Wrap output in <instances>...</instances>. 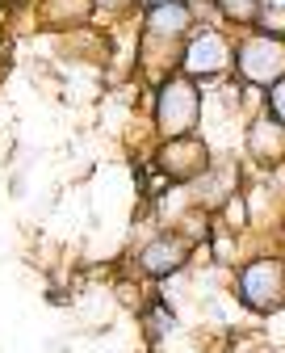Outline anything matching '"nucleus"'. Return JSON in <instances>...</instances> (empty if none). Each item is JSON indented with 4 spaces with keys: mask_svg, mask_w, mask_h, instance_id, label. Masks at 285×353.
Masks as SVG:
<instances>
[{
    "mask_svg": "<svg viewBox=\"0 0 285 353\" xmlns=\"http://www.w3.org/2000/svg\"><path fill=\"white\" fill-rule=\"evenodd\" d=\"M189 26V13H184V5H164V9H151V30L156 34H180Z\"/></svg>",
    "mask_w": 285,
    "mask_h": 353,
    "instance_id": "obj_7",
    "label": "nucleus"
},
{
    "mask_svg": "<svg viewBox=\"0 0 285 353\" xmlns=\"http://www.w3.org/2000/svg\"><path fill=\"white\" fill-rule=\"evenodd\" d=\"M226 63H231V51H226V42L218 34H198L189 42V51H184V68L193 76H214Z\"/></svg>",
    "mask_w": 285,
    "mask_h": 353,
    "instance_id": "obj_4",
    "label": "nucleus"
},
{
    "mask_svg": "<svg viewBox=\"0 0 285 353\" xmlns=\"http://www.w3.org/2000/svg\"><path fill=\"white\" fill-rule=\"evenodd\" d=\"M240 294L256 312H273L285 299V265L281 261H256L252 270L240 278Z\"/></svg>",
    "mask_w": 285,
    "mask_h": 353,
    "instance_id": "obj_1",
    "label": "nucleus"
},
{
    "mask_svg": "<svg viewBox=\"0 0 285 353\" xmlns=\"http://www.w3.org/2000/svg\"><path fill=\"white\" fill-rule=\"evenodd\" d=\"M206 164V156H202V143H172L168 148V168L176 172V176H198V168Z\"/></svg>",
    "mask_w": 285,
    "mask_h": 353,
    "instance_id": "obj_6",
    "label": "nucleus"
},
{
    "mask_svg": "<svg viewBox=\"0 0 285 353\" xmlns=\"http://www.w3.org/2000/svg\"><path fill=\"white\" fill-rule=\"evenodd\" d=\"M273 110H277V118L285 122V80H281V84H273Z\"/></svg>",
    "mask_w": 285,
    "mask_h": 353,
    "instance_id": "obj_9",
    "label": "nucleus"
},
{
    "mask_svg": "<svg viewBox=\"0 0 285 353\" xmlns=\"http://www.w3.org/2000/svg\"><path fill=\"white\" fill-rule=\"evenodd\" d=\"M142 270L147 274H156V278H164V274H172V270H180V261H184V244L180 240H172V236H160V240H151L147 248H142Z\"/></svg>",
    "mask_w": 285,
    "mask_h": 353,
    "instance_id": "obj_5",
    "label": "nucleus"
},
{
    "mask_svg": "<svg viewBox=\"0 0 285 353\" xmlns=\"http://www.w3.org/2000/svg\"><path fill=\"white\" fill-rule=\"evenodd\" d=\"M198 122V88L189 80H168L160 93V126L164 135H184Z\"/></svg>",
    "mask_w": 285,
    "mask_h": 353,
    "instance_id": "obj_2",
    "label": "nucleus"
},
{
    "mask_svg": "<svg viewBox=\"0 0 285 353\" xmlns=\"http://www.w3.org/2000/svg\"><path fill=\"white\" fill-rule=\"evenodd\" d=\"M222 9L226 13H240V21H252L260 9H256V0H222Z\"/></svg>",
    "mask_w": 285,
    "mask_h": 353,
    "instance_id": "obj_8",
    "label": "nucleus"
},
{
    "mask_svg": "<svg viewBox=\"0 0 285 353\" xmlns=\"http://www.w3.org/2000/svg\"><path fill=\"white\" fill-rule=\"evenodd\" d=\"M240 68H244L248 80L268 84V80H277L285 72V47L277 38H252L248 47L240 51Z\"/></svg>",
    "mask_w": 285,
    "mask_h": 353,
    "instance_id": "obj_3",
    "label": "nucleus"
}]
</instances>
